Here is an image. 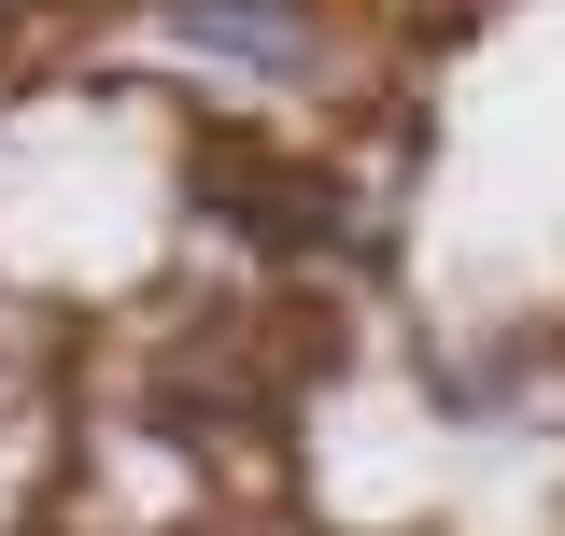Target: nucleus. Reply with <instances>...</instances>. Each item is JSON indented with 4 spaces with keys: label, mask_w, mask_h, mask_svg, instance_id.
Masks as SVG:
<instances>
[{
    "label": "nucleus",
    "mask_w": 565,
    "mask_h": 536,
    "mask_svg": "<svg viewBox=\"0 0 565 536\" xmlns=\"http://www.w3.org/2000/svg\"><path fill=\"white\" fill-rule=\"evenodd\" d=\"M199 199H212V226H226L241 255H311V240H326V184L282 170V156H212Z\"/></svg>",
    "instance_id": "f257e3e1"
},
{
    "label": "nucleus",
    "mask_w": 565,
    "mask_h": 536,
    "mask_svg": "<svg viewBox=\"0 0 565 536\" xmlns=\"http://www.w3.org/2000/svg\"><path fill=\"white\" fill-rule=\"evenodd\" d=\"M156 29L184 57H226V71H297L311 57V14L297 0H156Z\"/></svg>",
    "instance_id": "f03ea898"
}]
</instances>
